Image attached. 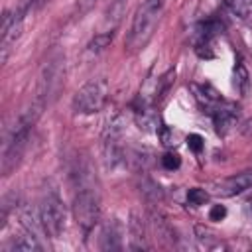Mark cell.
Segmentation results:
<instances>
[{
	"label": "cell",
	"mask_w": 252,
	"mask_h": 252,
	"mask_svg": "<svg viewBox=\"0 0 252 252\" xmlns=\"http://www.w3.org/2000/svg\"><path fill=\"white\" fill-rule=\"evenodd\" d=\"M161 6H163L161 0H144L138 6V10L134 14V20H132V28H130L128 37H126L128 51L136 53L142 47H146V43L152 39V35L156 32V26L159 22Z\"/></svg>",
	"instance_id": "1"
},
{
	"label": "cell",
	"mask_w": 252,
	"mask_h": 252,
	"mask_svg": "<svg viewBox=\"0 0 252 252\" xmlns=\"http://www.w3.org/2000/svg\"><path fill=\"white\" fill-rule=\"evenodd\" d=\"M73 217L85 234H89L94 228V224L100 219V201L94 189L85 185L77 189L73 197Z\"/></svg>",
	"instance_id": "2"
},
{
	"label": "cell",
	"mask_w": 252,
	"mask_h": 252,
	"mask_svg": "<svg viewBox=\"0 0 252 252\" xmlns=\"http://www.w3.org/2000/svg\"><path fill=\"white\" fill-rule=\"evenodd\" d=\"M32 6H33V0H22L16 8L4 12L2 16V61L8 59L12 45L20 37L24 30V20L30 14Z\"/></svg>",
	"instance_id": "3"
},
{
	"label": "cell",
	"mask_w": 252,
	"mask_h": 252,
	"mask_svg": "<svg viewBox=\"0 0 252 252\" xmlns=\"http://www.w3.org/2000/svg\"><path fill=\"white\" fill-rule=\"evenodd\" d=\"M108 98V85L104 79H93L83 85L73 96V110L79 114L98 112Z\"/></svg>",
	"instance_id": "4"
},
{
	"label": "cell",
	"mask_w": 252,
	"mask_h": 252,
	"mask_svg": "<svg viewBox=\"0 0 252 252\" xmlns=\"http://www.w3.org/2000/svg\"><path fill=\"white\" fill-rule=\"evenodd\" d=\"M39 217L45 228V234L59 238L65 230V205L55 191H47L39 203Z\"/></svg>",
	"instance_id": "5"
},
{
	"label": "cell",
	"mask_w": 252,
	"mask_h": 252,
	"mask_svg": "<svg viewBox=\"0 0 252 252\" xmlns=\"http://www.w3.org/2000/svg\"><path fill=\"white\" fill-rule=\"evenodd\" d=\"M250 187H252V171H242V173L224 177L220 181H215L211 185V189L217 197H234V195L244 193Z\"/></svg>",
	"instance_id": "6"
},
{
	"label": "cell",
	"mask_w": 252,
	"mask_h": 252,
	"mask_svg": "<svg viewBox=\"0 0 252 252\" xmlns=\"http://www.w3.org/2000/svg\"><path fill=\"white\" fill-rule=\"evenodd\" d=\"M238 122V110L230 104H219L213 110V124L219 136H226Z\"/></svg>",
	"instance_id": "7"
},
{
	"label": "cell",
	"mask_w": 252,
	"mask_h": 252,
	"mask_svg": "<svg viewBox=\"0 0 252 252\" xmlns=\"http://www.w3.org/2000/svg\"><path fill=\"white\" fill-rule=\"evenodd\" d=\"M122 226L116 219L108 220L100 230V248L102 250H120L122 248Z\"/></svg>",
	"instance_id": "8"
},
{
	"label": "cell",
	"mask_w": 252,
	"mask_h": 252,
	"mask_svg": "<svg viewBox=\"0 0 252 252\" xmlns=\"http://www.w3.org/2000/svg\"><path fill=\"white\" fill-rule=\"evenodd\" d=\"M128 230H130V248L132 250H148V236H146V226L138 215H130L128 220Z\"/></svg>",
	"instance_id": "9"
},
{
	"label": "cell",
	"mask_w": 252,
	"mask_h": 252,
	"mask_svg": "<svg viewBox=\"0 0 252 252\" xmlns=\"http://www.w3.org/2000/svg\"><path fill=\"white\" fill-rule=\"evenodd\" d=\"M195 238H197L199 246L205 248V250H219V248H224V244H222V240L219 238V234H217L213 228L205 226V224H195Z\"/></svg>",
	"instance_id": "10"
},
{
	"label": "cell",
	"mask_w": 252,
	"mask_h": 252,
	"mask_svg": "<svg viewBox=\"0 0 252 252\" xmlns=\"http://www.w3.org/2000/svg\"><path fill=\"white\" fill-rule=\"evenodd\" d=\"M191 91L195 93V98H197V102L201 104V108H205V110H207V112H211V114H213V110L220 104L219 94H217L213 89H209V87L191 85Z\"/></svg>",
	"instance_id": "11"
},
{
	"label": "cell",
	"mask_w": 252,
	"mask_h": 252,
	"mask_svg": "<svg viewBox=\"0 0 252 252\" xmlns=\"http://www.w3.org/2000/svg\"><path fill=\"white\" fill-rule=\"evenodd\" d=\"M41 248L43 246L39 244L37 236H33L28 230H24V234H20V236H14L8 244V250H12V252H33V250H41Z\"/></svg>",
	"instance_id": "12"
},
{
	"label": "cell",
	"mask_w": 252,
	"mask_h": 252,
	"mask_svg": "<svg viewBox=\"0 0 252 252\" xmlns=\"http://www.w3.org/2000/svg\"><path fill=\"white\" fill-rule=\"evenodd\" d=\"M232 85H234V89H236V93L240 94V96H244L246 93H248V89H250V75H248V69L244 67V63H236V67H234V77H232Z\"/></svg>",
	"instance_id": "13"
},
{
	"label": "cell",
	"mask_w": 252,
	"mask_h": 252,
	"mask_svg": "<svg viewBox=\"0 0 252 252\" xmlns=\"http://www.w3.org/2000/svg\"><path fill=\"white\" fill-rule=\"evenodd\" d=\"M126 4H128V0H112L110 6H108V10H106V22H110L112 26H116L120 22L124 10H126Z\"/></svg>",
	"instance_id": "14"
},
{
	"label": "cell",
	"mask_w": 252,
	"mask_h": 252,
	"mask_svg": "<svg viewBox=\"0 0 252 252\" xmlns=\"http://www.w3.org/2000/svg\"><path fill=\"white\" fill-rule=\"evenodd\" d=\"M224 4L240 18H246L252 14V0H224Z\"/></svg>",
	"instance_id": "15"
},
{
	"label": "cell",
	"mask_w": 252,
	"mask_h": 252,
	"mask_svg": "<svg viewBox=\"0 0 252 252\" xmlns=\"http://www.w3.org/2000/svg\"><path fill=\"white\" fill-rule=\"evenodd\" d=\"M110 41H112V33L110 32H104V33H96L91 41H89V51H93V53H98V51H102L104 47H108L110 45Z\"/></svg>",
	"instance_id": "16"
},
{
	"label": "cell",
	"mask_w": 252,
	"mask_h": 252,
	"mask_svg": "<svg viewBox=\"0 0 252 252\" xmlns=\"http://www.w3.org/2000/svg\"><path fill=\"white\" fill-rule=\"evenodd\" d=\"M173 77H175V73H173V71H167V73H163V75L158 79V85H156V100H159V98L167 93L169 85L173 83Z\"/></svg>",
	"instance_id": "17"
},
{
	"label": "cell",
	"mask_w": 252,
	"mask_h": 252,
	"mask_svg": "<svg viewBox=\"0 0 252 252\" xmlns=\"http://www.w3.org/2000/svg\"><path fill=\"white\" fill-rule=\"evenodd\" d=\"M187 201H189V205H193V207H201V205H205V203L209 201V193H207L205 189H201V187H193V189H189V193H187Z\"/></svg>",
	"instance_id": "18"
},
{
	"label": "cell",
	"mask_w": 252,
	"mask_h": 252,
	"mask_svg": "<svg viewBox=\"0 0 252 252\" xmlns=\"http://www.w3.org/2000/svg\"><path fill=\"white\" fill-rule=\"evenodd\" d=\"M142 193H144L148 199H152V201L161 199V189H159L154 181H150V179H146V181L142 183Z\"/></svg>",
	"instance_id": "19"
},
{
	"label": "cell",
	"mask_w": 252,
	"mask_h": 252,
	"mask_svg": "<svg viewBox=\"0 0 252 252\" xmlns=\"http://www.w3.org/2000/svg\"><path fill=\"white\" fill-rule=\"evenodd\" d=\"M161 163H163L165 169H177L179 163H181V159H179L177 154H165V156L161 158Z\"/></svg>",
	"instance_id": "20"
},
{
	"label": "cell",
	"mask_w": 252,
	"mask_h": 252,
	"mask_svg": "<svg viewBox=\"0 0 252 252\" xmlns=\"http://www.w3.org/2000/svg\"><path fill=\"white\" fill-rule=\"evenodd\" d=\"M187 146H189L193 152H201L205 144H203V138H201L199 134H189V136H187Z\"/></svg>",
	"instance_id": "21"
},
{
	"label": "cell",
	"mask_w": 252,
	"mask_h": 252,
	"mask_svg": "<svg viewBox=\"0 0 252 252\" xmlns=\"http://www.w3.org/2000/svg\"><path fill=\"white\" fill-rule=\"evenodd\" d=\"M209 217H211V220H222V219L226 217V209H224L222 205H213Z\"/></svg>",
	"instance_id": "22"
},
{
	"label": "cell",
	"mask_w": 252,
	"mask_h": 252,
	"mask_svg": "<svg viewBox=\"0 0 252 252\" xmlns=\"http://www.w3.org/2000/svg\"><path fill=\"white\" fill-rule=\"evenodd\" d=\"M96 0H79L77 2V12H79V18H81V14H85V12H89L91 8H93V4H94Z\"/></svg>",
	"instance_id": "23"
},
{
	"label": "cell",
	"mask_w": 252,
	"mask_h": 252,
	"mask_svg": "<svg viewBox=\"0 0 252 252\" xmlns=\"http://www.w3.org/2000/svg\"><path fill=\"white\" fill-rule=\"evenodd\" d=\"M240 132H242V134H244V136H252V118H250V120H246V122H244V126H242V128H240Z\"/></svg>",
	"instance_id": "24"
},
{
	"label": "cell",
	"mask_w": 252,
	"mask_h": 252,
	"mask_svg": "<svg viewBox=\"0 0 252 252\" xmlns=\"http://www.w3.org/2000/svg\"><path fill=\"white\" fill-rule=\"evenodd\" d=\"M250 207H252V201H250Z\"/></svg>",
	"instance_id": "25"
}]
</instances>
